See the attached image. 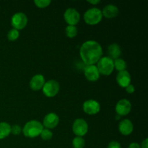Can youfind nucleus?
Here are the masks:
<instances>
[{"mask_svg": "<svg viewBox=\"0 0 148 148\" xmlns=\"http://www.w3.org/2000/svg\"><path fill=\"white\" fill-rule=\"evenodd\" d=\"M79 54L82 62L85 64L95 65L102 57V46L95 40H87L81 46Z\"/></svg>", "mask_w": 148, "mask_h": 148, "instance_id": "f257e3e1", "label": "nucleus"}, {"mask_svg": "<svg viewBox=\"0 0 148 148\" xmlns=\"http://www.w3.org/2000/svg\"><path fill=\"white\" fill-rule=\"evenodd\" d=\"M43 130V126L37 120H31L25 124L22 129L23 134L28 138H35L39 136Z\"/></svg>", "mask_w": 148, "mask_h": 148, "instance_id": "f03ea898", "label": "nucleus"}, {"mask_svg": "<svg viewBox=\"0 0 148 148\" xmlns=\"http://www.w3.org/2000/svg\"><path fill=\"white\" fill-rule=\"evenodd\" d=\"M97 68L100 75L108 76L113 72L114 69V60L108 56L101 57L97 62Z\"/></svg>", "mask_w": 148, "mask_h": 148, "instance_id": "7ed1b4c3", "label": "nucleus"}, {"mask_svg": "<svg viewBox=\"0 0 148 148\" xmlns=\"http://www.w3.org/2000/svg\"><path fill=\"white\" fill-rule=\"evenodd\" d=\"M102 11L96 7L88 9L84 14V20L88 25H97L102 20Z\"/></svg>", "mask_w": 148, "mask_h": 148, "instance_id": "20e7f679", "label": "nucleus"}, {"mask_svg": "<svg viewBox=\"0 0 148 148\" xmlns=\"http://www.w3.org/2000/svg\"><path fill=\"white\" fill-rule=\"evenodd\" d=\"M59 84L55 79H50V80L45 82L44 85L42 88L43 92L46 97L52 98L56 96L59 91Z\"/></svg>", "mask_w": 148, "mask_h": 148, "instance_id": "39448f33", "label": "nucleus"}, {"mask_svg": "<svg viewBox=\"0 0 148 148\" xmlns=\"http://www.w3.org/2000/svg\"><path fill=\"white\" fill-rule=\"evenodd\" d=\"M27 24V17L25 13L19 12L12 15L11 18V25L16 30H22L25 28Z\"/></svg>", "mask_w": 148, "mask_h": 148, "instance_id": "423d86ee", "label": "nucleus"}, {"mask_svg": "<svg viewBox=\"0 0 148 148\" xmlns=\"http://www.w3.org/2000/svg\"><path fill=\"white\" fill-rule=\"evenodd\" d=\"M72 131L77 137L85 136L88 132V124L83 119H77L72 125Z\"/></svg>", "mask_w": 148, "mask_h": 148, "instance_id": "0eeeda50", "label": "nucleus"}, {"mask_svg": "<svg viewBox=\"0 0 148 148\" xmlns=\"http://www.w3.org/2000/svg\"><path fill=\"white\" fill-rule=\"evenodd\" d=\"M64 18L69 25L75 26L80 20V14L79 12L75 9L69 8L64 12Z\"/></svg>", "mask_w": 148, "mask_h": 148, "instance_id": "6e6552de", "label": "nucleus"}, {"mask_svg": "<svg viewBox=\"0 0 148 148\" xmlns=\"http://www.w3.org/2000/svg\"><path fill=\"white\" fill-rule=\"evenodd\" d=\"M82 109L84 112L88 115H95L98 114L101 110V105L95 100H87L83 103Z\"/></svg>", "mask_w": 148, "mask_h": 148, "instance_id": "1a4fd4ad", "label": "nucleus"}, {"mask_svg": "<svg viewBox=\"0 0 148 148\" xmlns=\"http://www.w3.org/2000/svg\"><path fill=\"white\" fill-rule=\"evenodd\" d=\"M131 102L127 99L119 100L117 102L115 107L116 114H118L120 116H124L128 115L130 113V111H131Z\"/></svg>", "mask_w": 148, "mask_h": 148, "instance_id": "9d476101", "label": "nucleus"}, {"mask_svg": "<svg viewBox=\"0 0 148 148\" xmlns=\"http://www.w3.org/2000/svg\"><path fill=\"white\" fill-rule=\"evenodd\" d=\"M59 122V118L57 114L55 113H49L45 116L42 124L43 127H46V129L52 130L58 125Z\"/></svg>", "mask_w": 148, "mask_h": 148, "instance_id": "9b49d317", "label": "nucleus"}, {"mask_svg": "<svg viewBox=\"0 0 148 148\" xmlns=\"http://www.w3.org/2000/svg\"><path fill=\"white\" fill-rule=\"evenodd\" d=\"M84 74L88 80L95 82L100 77V73L95 65H87L84 70Z\"/></svg>", "mask_w": 148, "mask_h": 148, "instance_id": "f8f14e48", "label": "nucleus"}, {"mask_svg": "<svg viewBox=\"0 0 148 148\" xmlns=\"http://www.w3.org/2000/svg\"><path fill=\"white\" fill-rule=\"evenodd\" d=\"M131 75L127 70L119 72L116 76V82L118 85L121 88H127L131 84Z\"/></svg>", "mask_w": 148, "mask_h": 148, "instance_id": "ddd939ff", "label": "nucleus"}, {"mask_svg": "<svg viewBox=\"0 0 148 148\" xmlns=\"http://www.w3.org/2000/svg\"><path fill=\"white\" fill-rule=\"evenodd\" d=\"M45 84V77L41 74H37L30 79V88L34 91L42 89Z\"/></svg>", "mask_w": 148, "mask_h": 148, "instance_id": "4468645a", "label": "nucleus"}, {"mask_svg": "<svg viewBox=\"0 0 148 148\" xmlns=\"http://www.w3.org/2000/svg\"><path fill=\"white\" fill-rule=\"evenodd\" d=\"M133 130H134V125H133L132 122L127 119L120 121L119 124V130L122 135H130L132 133Z\"/></svg>", "mask_w": 148, "mask_h": 148, "instance_id": "2eb2a0df", "label": "nucleus"}, {"mask_svg": "<svg viewBox=\"0 0 148 148\" xmlns=\"http://www.w3.org/2000/svg\"><path fill=\"white\" fill-rule=\"evenodd\" d=\"M119 10L118 7L114 4H110L104 7L102 11V14L106 18L111 19L116 17L119 14Z\"/></svg>", "mask_w": 148, "mask_h": 148, "instance_id": "dca6fc26", "label": "nucleus"}, {"mask_svg": "<svg viewBox=\"0 0 148 148\" xmlns=\"http://www.w3.org/2000/svg\"><path fill=\"white\" fill-rule=\"evenodd\" d=\"M108 53L109 56L113 60L119 59L121 56V47L117 43H112L110 45L108 48Z\"/></svg>", "mask_w": 148, "mask_h": 148, "instance_id": "f3484780", "label": "nucleus"}, {"mask_svg": "<svg viewBox=\"0 0 148 148\" xmlns=\"http://www.w3.org/2000/svg\"><path fill=\"white\" fill-rule=\"evenodd\" d=\"M11 134V126L7 122H0V140L6 138Z\"/></svg>", "mask_w": 148, "mask_h": 148, "instance_id": "a211bd4d", "label": "nucleus"}, {"mask_svg": "<svg viewBox=\"0 0 148 148\" xmlns=\"http://www.w3.org/2000/svg\"><path fill=\"white\" fill-rule=\"evenodd\" d=\"M114 69H116L118 72H121V71L126 70L127 69V62L124 60V59L119 58V59H115L114 61Z\"/></svg>", "mask_w": 148, "mask_h": 148, "instance_id": "6ab92c4d", "label": "nucleus"}, {"mask_svg": "<svg viewBox=\"0 0 148 148\" xmlns=\"http://www.w3.org/2000/svg\"><path fill=\"white\" fill-rule=\"evenodd\" d=\"M78 33L77 28L76 26L74 25H67L65 27V34L67 37L72 38L77 36Z\"/></svg>", "mask_w": 148, "mask_h": 148, "instance_id": "aec40b11", "label": "nucleus"}, {"mask_svg": "<svg viewBox=\"0 0 148 148\" xmlns=\"http://www.w3.org/2000/svg\"><path fill=\"white\" fill-rule=\"evenodd\" d=\"M85 145V141L82 137H76L72 140L73 148H84Z\"/></svg>", "mask_w": 148, "mask_h": 148, "instance_id": "412c9836", "label": "nucleus"}, {"mask_svg": "<svg viewBox=\"0 0 148 148\" xmlns=\"http://www.w3.org/2000/svg\"><path fill=\"white\" fill-rule=\"evenodd\" d=\"M19 36H20V32L14 28L11 29L7 33V38L10 41H14L18 38Z\"/></svg>", "mask_w": 148, "mask_h": 148, "instance_id": "4be33fe9", "label": "nucleus"}, {"mask_svg": "<svg viewBox=\"0 0 148 148\" xmlns=\"http://www.w3.org/2000/svg\"><path fill=\"white\" fill-rule=\"evenodd\" d=\"M40 135L42 140H45V141H47V140H50L52 138V137H53V133L49 129H43Z\"/></svg>", "mask_w": 148, "mask_h": 148, "instance_id": "5701e85b", "label": "nucleus"}, {"mask_svg": "<svg viewBox=\"0 0 148 148\" xmlns=\"http://www.w3.org/2000/svg\"><path fill=\"white\" fill-rule=\"evenodd\" d=\"M35 4L39 8H46L51 3V0H35Z\"/></svg>", "mask_w": 148, "mask_h": 148, "instance_id": "b1692460", "label": "nucleus"}, {"mask_svg": "<svg viewBox=\"0 0 148 148\" xmlns=\"http://www.w3.org/2000/svg\"><path fill=\"white\" fill-rule=\"evenodd\" d=\"M21 132L22 128L20 126L17 125V124L11 126V133L13 135H19L21 133Z\"/></svg>", "mask_w": 148, "mask_h": 148, "instance_id": "393cba45", "label": "nucleus"}, {"mask_svg": "<svg viewBox=\"0 0 148 148\" xmlns=\"http://www.w3.org/2000/svg\"><path fill=\"white\" fill-rule=\"evenodd\" d=\"M107 148H121V144L117 141H112L108 145Z\"/></svg>", "mask_w": 148, "mask_h": 148, "instance_id": "a878e982", "label": "nucleus"}, {"mask_svg": "<svg viewBox=\"0 0 148 148\" xmlns=\"http://www.w3.org/2000/svg\"><path fill=\"white\" fill-rule=\"evenodd\" d=\"M126 88V91H127L128 93L130 94H132L133 92H134V90H135V88H134V86L133 85H132V84H130V85H129Z\"/></svg>", "mask_w": 148, "mask_h": 148, "instance_id": "bb28decb", "label": "nucleus"}, {"mask_svg": "<svg viewBox=\"0 0 148 148\" xmlns=\"http://www.w3.org/2000/svg\"><path fill=\"white\" fill-rule=\"evenodd\" d=\"M140 148H148V139L146 138L145 139V140H143V143H142Z\"/></svg>", "mask_w": 148, "mask_h": 148, "instance_id": "cd10ccee", "label": "nucleus"}, {"mask_svg": "<svg viewBox=\"0 0 148 148\" xmlns=\"http://www.w3.org/2000/svg\"><path fill=\"white\" fill-rule=\"evenodd\" d=\"M128 148H140V145L137 143H130Z\"/></svg>", "mask_w": 148, "mask_h": 148, "instance_id": "c85d7f7f", "label": "nucleus"}, {"mask_svg": "<svg viewBox=\"0 0 148 148\" xmlns=\"http://www.w3.org/2000/svg\"><path fill=\"white\" fill-rule=\"evenodd\" d=\"M88 2L90 3V4H98V3L101 2V1H100V0H90H90H88Z\"/></svg>", "mask_w": 148, "mask_h": 148, "instance_id": "c756f323", "label": "nucleus"}, {"mask_svg": "<svg viewBox=\"0 0 148 148\" xmlns=\"http://www.w3.org/2000/svg\"><path fill=\"white\" fill-rule=\"evenodd\" d=\"M121 118V116H119L118 114H116V119H119Z\"/></svg>", "mask_w": 148, "mask_h": 148, "instance_id": "7c9ffc66", "label": "nucleus"}]
</instances>
